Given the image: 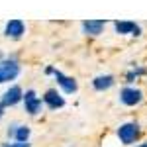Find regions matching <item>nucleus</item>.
<instances>
[{"instance_id":"nucleus-9","label":"nucleus","mask_w":147,"mask_h":147,"mask_svg":"<svg viewBox=\"0 0 147 147\" xmlns=\"http://www.w3.org/2000/svg\"><path fill=\"white\" fill-rule=\"evenodd\" d=\"M53 75H55L59 86H61L65 92H69V94H71V92H77V82H75V79H71V77H67V75H63L61 71H55Z\"/></svg>"},{"instance_id":"nucleus-11","label":"nucleus","mask_w":147,"mask_h":147,"mask_svg":"<svg viewBox=\"0 0 147 147\" xmlns=\"http://www.w3.org/2000/svg\"><path fill=\"white\" fill-rule=\"evenodd\" d=\"M114 84V77L110 75H104V77H96V79L92 80V86L96 88V90H108L110 86Z\"/></svg>"},{"instance_id":"nucleus-10","label":"nucleus","mask_w":147,"mask_h":147,"mask_svg":"<svg viewBox=\"0 0 147 147\" xmlns=\"http://www.w3.org/2000/svg\"><path fill=\"white\" fill-rule=\"evenodd\" d=\"M104 26L106 22H102V20H88V22H82V32L86 35H98L102 34Z\"/></svg>"},{"instance_id":"nucleus-7","label":"nucleus","mask_w":147,"mask_h":147,"mask_svg":"<svg viewBox=\"0 0 147 147\" xmlns=\"http://www.w3.org/2000/svg\"><path fill=\"white\" fill-rule=\"evenodd\" d=\"M120 100L124 102L125 106H136L137 102H141V90H137V88H124L120 92Z\"/></svg>"},{"instance_id":"nucleus-14","label":"nucleus","mask_w":147,"mask_h":147,"mask_svg":"<svg viewBox=\"0 0 147 147\" xmlns=\"http://www.w3.org/2000/svg\"><path fill=\"white\" fill-rule=\"evenodd\" d=\"M2 116H4V106L0 104V118H2Z\"/></svg>"},{"instance_id":"nucleus-8","label":"nucleus","mask_w":147,"mask_h":147,"mask_svg":"<svg viewBox=\"0 0 147 147\" xmlns=\"http://www.w3.org/2000/svg\"><path fill=\"white\" fill-rule=\"evenodd\" d=\"M43 102L47 104V108H51V110H57V108H63L65 106V98L57 90H47L45 96H43Z\"/></svg>"},{"instance_id":"nucleus-15","label":"nucleus","mask_w":147,"mask_h":147,"mask_svg":"<svg viewBox=\"0 0 147 147\" xmlns=\"http://www.w3.org/2000/svg\"><path fill=\"white\" fill-rule=\"evenodd\" d=\"M139 147H147V143H141V145H139Z\"/></svg>"},{"instance_id":"nucleus-12","label":"nucleus","mask_w":147,"mask_h":147,"mask_svg":"<svg viewBox=\"0 0 147 147\" xmlns=\"http://www.w3.org/2000/svg\"><path fill=\"white\" fill-rule=\"evenodd\" d=\"M116 32L118 34H134V30H136L137 26L134 22H116Z\"/></svg>"},{"instance_id":"nucleus-2","label":"nucleus","mask_w":147,"mask_h":147,"mask_svg":"<svg viewBox=\"0 0 147 147\" xmlns=\"http://www.w3.org/2000/svg\"><path fill=\"white\" fill-rule=\"evenodd\" d=\"M118 137H120V141H122L124 145L134 143L137 137H139V125H137V124H124V125H120V129H118Z\"/></svg>"},{"instance_id":"nucleus-5","label":"nucleus","mask_w":147,"mask_h":147,"mask_svg":"<svg viewBox=\"0 0 147 147\" xmlns=\"http://www.w3.org/2000/svg\"><path fill=\"white\" fill-rule=\"evenodd\" d=\"M24 32H26V26H24L22 20H10V22L6 24V28H4V35L6 37H12V39L22 37Z\"/></svg>"},{"instance_id":"nucleus-13","label":"nucleus","mask_w":147,"mask_h":147,"mask_svg":"<svg viewBox=\"0 0 147 147\" xmlns=\"http://www.w3.org/2000/svg\"><path fill=\"white\" fill-rule=\"evenodd\" d=\"M2 147H30V143H18V141H16V143H6V145H2Z\"/></svg>"},{"instance_id":"nucleus-1","label":"nucleus","mask_w":147,"mask_h":147,"mask_svg":"<svg viewBox=\"0 0 147 147\" xmlns=\"http://www.w3.org/2000/svg\"><path fill=\"white\" fill-rule=\"evenodd\" d=\"M20 75V65L16 59H4L0 61V84L2 82H10Z\"/></svg>"},{"instance_id":"nucleus-4","label":"nucleus","mask_w":147,"mask_h":147,"mask_svg":"<svg viewBox=\"0 0 147 147\" xmlns=\"http://www.w3.org/2000/svg\"><path fill=\"white\" fill-rule=\"evenodd\" d=\"M22 96H24V92H22V88L18 86V84H14V86H10L8 90L4 92V96H2V106L6 108V106H16L18 102L22 100Z\"/></svg>"},{"instance_id":"nucleus-3","label":"nucleus","mask_w":147,"mask_h":147,"mask_svg":"<svg viewBox=\"0 0 147 147\" xmlns=\"http://www.w3.org/2000/svg\"><path fill=\"white\" fill-rule=\"evenodd\" d=\"M22 100H24V106H26V112H28V114L35 116V114L41 110V100L37 98L35 90H28V92L22 96Z\"/></svg>"},{"instance_id":"nucleus-6","label":"nucleus","mask_w":147,"mask_h":147,"mask_svg":"<svg viewBox=\"0 0 147 147\" xmlns=\"http://www.w3.org/2000/svg\"><path fill=\"white\" fill-rule=\"evenodd\" d=\"M8 136L14 137L18 143H28V137H30V127L26 125H18V124H12L8 127Z\"/></svg>"}]
</instances>
